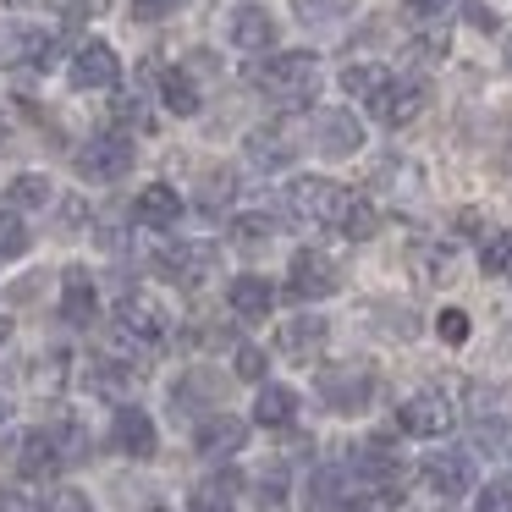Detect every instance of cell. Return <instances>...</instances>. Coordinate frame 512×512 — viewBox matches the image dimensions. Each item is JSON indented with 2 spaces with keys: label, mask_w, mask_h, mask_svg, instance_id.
Wrapping results in <instances>:
<instances>
[{
  "label": "cell",
  "mask_w": 512,
  "mask_h": 512,
  "mask_svg": "<svg viewBox=\"0 0 512 512\" xmlns=\"http://www.w3.org/2000/svg\"><path fill=\"white\" fill-rule=\"evenodd\" d=\"M424 479H430L435 496H468V485H474V457L468 452H435L430 463H424Z\"/></svg>",
  "instance_id": "13"
},
{
  "label": "cell",
  "mask_w": 512,
  "mask_h": 512,
  "mask_svg": "<svg viewBox=\"0 0 512 512\" xmlns=\"http://www.w3.org/2000/svg\"><path fill=\"white\" fill-rule=\"evenodd\" d=\"M292 6H298L303 23H331V17H342L353 0H292Z\"/></svg>",
  "instance_id": "33"
},
{
  "label": "cell",
  "mask_w": 512,
  "mask_h": 512,
  "mask_svg": "<svg viewBox=\"0 0 512 512\" xmlns=\"http://www.w3.org/2000/svg\"><path fill=\"white\" fill-rule=\"evenodd\" d=\"M50 512H94V507H89L83 490H56V496H50Z\"/></svg>",
  "instance_id": "41"
},
{
  "label": "cell",
  "mask_w": 512,
  "mask_h": 512,
  "mask_svg": "<svg viewBox=\"0 0 512 512\" xmlns=\"http://www.w3.org/2000/svg\"><path fill=\"white\" fill-rule=\"evenodd\" d=\"M424 105H430V89H424V83H397V78H391L386 94L375 100V116H380L386 127H408L413 116L424 111Z\"/></svg>",
  "instance_id": "14"
},
{
  "label": "cell",
  "mask_w": 512,
  "mask_h": 512,
  "mask_svg": "<svg viewBox=\"0 0 512 512\" xmlns=\"http://www.w3.org/2000/svg\"><path fill=\"white\" fill-rule=\"evenodd\" d=\"M507 67H512V39H507Z\"/></svg>",
  "instance_id": "48"
},
{
  "label": "cell",
  "mask_w": 512,
  "mask_h": 512,
  "mask_svg": "<svg viewBox=\"0 0 512 512\" xmlns=\"http://www.w3.org/2000/svg\"><path fill=\"white\" fill-rule=\"evenodd\" d=\"M243 441H248V424L232 419V413H215V419H204L199 435H193V446H199L204 457H232V452H243Z\"/></svg>",
  "instance_id": "16"
},
{
  "label": "cell",
  "mask_w": 512,
  "mask_h": 512,
  "mask_svg": "<svg viewBox=\"0 0 512 512\" xmlns=\"http://www.w3.org/2000/svg\"><path fill=\"white\" fill-rule=\"evenodd\" d=\"M226 303H232V314H243V320H265L270 303H276V287H270L265 276H237L232 292H226Z\"/></svg>",
  "instance_id": "22"
},
{
  "label": "cell",
  "mask_w": 512,
  "mask_h": 512,
  "mask_svg": "<svg viewBox=\"0 0 512 512\" xmlns=\"http://www.w3.org/2000/svg\"><path fill=\"white\" fill-rule=\"evenodd\" d=\"M12 342V320H6V314H0V347Z\"/></svg>",
  "instance_id": "46"
},
{
  "label": "cell",
  "mask_w": 512,
  "mask_h": 512,
  "mask_svg": "<svg viewBox=\"0 0 512 512\" xmlns=\"http://www.w3.org/2000/svg\"><path fill=\"white\" fill-rule=\"evenodd\" d=\"M61 463H67V446H61L56 430H28V435H23V446H17V468H23L28 479L56 474Z\"/></svg>",
  "instance_id": "11"
},
{
  "label": "cell",
  "mask_w": 512,
  "mask_h": 512,
  "mask_svg": "<svg viewBox=\"0 0 512 512\" xmlns=\"http://www.w3.org/2000/svg\"><path fill=\"white\" fill-rule=\"evenodd\" d=\"M17 12H56V17H83L89 12V0H6Z\"/></svg>",
  "instance_id": "32"
},
{
  "label": "cell",
  "mask_w": 512,
  "mask_h": 512,
  "mask_svg": "<svg viewBox=\"0 0 512 512\" xmlns=\"http://www.w3.org/2000/svg\"><path fill=\"white\" fill-rule=\"evenodd\" d=\"M243 155L254 160V166H265V171H281V166L298 160V138H292L287 127H254L248 144H243Z\"/></svg>",
  "instance_id": "12"
},
{
  "label": "cell",
  "mask_w": 512,
  "mask_h": 512,
  "mask_svg": "<svg viewBox=\"0 0 512 512\" xmlns=\"http://www.w3.org/2000/svg\"><path fill=\"white\" fill-rule=\"evenodd\" d=\"M276 232V226L270 221H254V215H243V221H237V237H270Z\"/></svg>",
  "instance_id": "43"
},
{
  "label": "cell",
  "mask_w": 512,
  "mask_h": 512,
  "mask_svg": "<svg viewBox=\"0 0 512 512\" xmlns=\"http://www.w3.org/2000/svg\"><path fill=\"white\" fill-rule=\"evenodd\" d=\"M369 397H375V375L364 364H336L320 375V402L331 413H364Z\"/></svg>",
  "instance_id": "5"
},
{
  "label": "cell",
  "mask_w": 512,
  "mask_h": 512,
  "mask_svg": "<svg viewBox=\"0 0 512 512\" xmlns=\"http://www.w3.org/2000/svg\"><path fill=\"white\" fill-rule=\"evenodd\" d=\"M452 419H457V408L441 397V391H413V397L397 408V424H402L408 435H419V441L446 435V430H452Z\"/></svg>",
  "instance_id": "6"
},
{
  "label": "cell",
  "mask_w": 512,
  "mask_h": 512,
  "mask_svg": "<svg viewBox=\"0 0 512 512\" xmlns=\"http://www.w3.org/2000/svg\"><path fill=\"white\" fill-rule=\"evenodd\" d=\"M287 287H292V298H303V303L331 298V292L342 287V270H336V259H325V254H314V248H303V254L292 259V270H287Z\"/></svg>",
  "instance_id": "7"
},
{
  "label": "cell",
  "mask_w": 512,
  "mask_h": 512,
  "mask_svg": "<svg viewBox=\"0 0 512 512\" xmlns=\"http://www.w3.org/2000/svg\"><path fill=\"white\" fill-rule=\"evenodd\" d=\"M155 512H160V507H155Z\"/></svg>",
  "instance_id": "49"
},
{
  "label": "cell",
  "mask_w": 512,
  "mask_h": 512,
  "mask_svg": "<svg viewBox=\"0 0 512 512\" xmlns=\"http://www.w3.org/2000/svg\"><path fill=\"white\" fill-rule=\"evenodd\" d=\"M435 331H441V342H468V314L463 309H441V320H435Z\"/></svg>",
  "instance_id": "36"
},
{
  "label": "cell",
  "mask_w": 512,
  "mask_h": 512,
  "mask_svg": "<svg viewBox=\"0 0 512 512\" xmlns=\"http://www.w3.org/2000/svg\"><path fill=\"white\" fill-rule=\"evenodd\" d=\"M226 34H232L237 50H270V39H276V17H270L265 6H237Z\"/></svg>",
  "instance_id": "18"
},
{
  "label": "cell",
  "mask_w": 512,
  "mask_h": 512,
  "mask_svg": "<svg viewBox=\"0 0 512 512\" xmlns=\"http://www.w3.org/2000/svg\"><path fill=\"white\" fill-rule=\"evenodd\" d=\"M232 496H237V474H215L199 485L193 496V512H232Z\"/></svg>",
  "instance_id": "24"
},
{
  "label": "cell",
  "mask_w": 512,
  "mask_h": 512,
  "mask_svg": "<svg viewBox=\"0 0 512 512\" xmlns=\"http://www.w3.org/2000/svg\"><path fill=\"white\" fill-rule=\"evenodd\" d=\"M248 83H254L265 100L298 111V105H309L314 94H320V56H309V50H281V56L259 61V67L248 72Z\"/></svg>",
  "instance_id": "1"
},
{
  "label": "cell",
  "mask_w": 512,
  "mask_h": 512,
  "mask_svg": "<svg viewBox=\"0 0 512 512\" xmlns=\"http://www.w3.org/2000/svg\"><path fill=\"white\" fill-rule=\"evenodd\" d=\"M292 419H298V391L292 386H259L254 424H265V430H287Z\"/></svg>",
  "instance_id": "21"
},
{
  "label": "cell",
  "mask_w": 512,
  "mask_h": 512,
  "mask_svg": "<svg viewBox=\"0 0 512 512\" xmlns=\"http://www.w3.org/2000/svg\"><path fill=\"white\" fill-rule=\"evenodd\" d=\"M23 248H28V226L6 210V215H0V259H17Z\"/></svg>",
  "instance_id": "31"
},
{
  "label": "cell",
  "mask_w": 512,
  "mask_h": 512,
  "mask_svg": "<svg viewBox=\"0 0 512 512\" xmlns=\"http://www.w3.org/2000/svg\"><path fill=\"white\" fill-rule=\"evenodd\" d=\"M0 512H34V507H28V501L17 496V490H6V496H0Z\"/></svg>",
  "instance_id": "45"
},
{
  "label": "cell",
  "mask_w": 512,
  "mask_h": 512,
  "mask_svg": "<svg viewBox=\"0 0 512 512\" xmlns=\"http://www.w3.org/2000/svg\"><path fill=\"white\" fill-rule=\"evenodd\" d=\"M171 6H177V0H133V17L138 23H155V17H166Z\"/></svg>",
  "instance_id": "42"
},
{
  "label": "cell",
  "mask_w": 512,
  "mask_h": 512,
  "mask_svg": "<svg viewBox=\"0 0 512 512\" xmlns=\"http://www.w3.org/2000/svg\"><path fill=\"white\" fill-rule=\"evenodd\" d=\"M232 193H237V182H232V177H210L199 199H204V210H221V204H232Z\"/></svg>",
  "instance_id": "38"
},
{
  "label": "cell",
  "mask_w": 512,
  "mask_h": 512,
  "mask_svg": "<svg viewBox=\"0 0 512 512\" xmlns=\"http://www.w3.org/2000/svg\"><path fill=\"white\" fill-rule=\"evenodd\" d=\"M325 336H331V325H325L320 314H298V320L281 325L276 347H281L287 358H298V364H303V358H314V353L325 347Z\"/></svg>",
  "instance_id": "17"
},
{
  "label": "cell",
  "mask_w": 512,
  "mask_h": 512,
  "mask_svg": "<svg viewBox=\"0 0 512 512\" xmlns=\"http://www.w3.org/2000/svg\"><path fill=\"white\" fill-rule=\"evenodd\" d=\"M116 325H122V336H133V342L160 347L171 336V309L155 292H127V298L116 303Z\"/></svg>",
  "instance_id": "4"
},
{
  "label": "cell",
  "mask_w": 512,
  "mask_h": 512,
  "mask_svg": "<svg viewBox=\"0 0 512 512\" xmlns=\"http://www.w3.org/2000/svg\"><path fill=\"white\" fill-rule=\"evenodd\" d=\"M309 490H314V507H336V501H347V496H342L347 485H342V474H336V468L314 474V485H309Z\"/></svg>",
  "instance_id": "34"
},
{
  "label": "cell",
  "mask_w": 512,
  "mask_h": 512,
  "mask_svg": "<svg viewBox=\"0 0 512 512\" xmlns=\"http://www.w3.org/2000/svg\"><path fill=\"white\" fill-rule=\"evenodd\" d=\"M111 435H116V452H127V457H155V419H149L144 408H116V424H111Z\"/></svg>",
  "instance_id": "15"
},
{
  "label": "cell",
  "mask_w": 512,
  "mask_h": 512,
  "mask_svg": "<svg viewBox=\"0 0 512 512\" xmlns=\"http://www.w3.org/2000/svg\"><path fill=\"white\" fill-rule=\"evenodd\" d=\"M474 512H512V474H501V479H490L485 490H479V501H474Z\"/></svg>",
  "instance_id": "30"
},
{
  "label": "cell",
  "mask_w": 512,
  "mask_h": 512,
  "mask_svg": "<svg viewBox=\"0 0 512 512\" xmlns=\"http://www.w3.org/2000/svg\"><path fill=\"white\" fill-rule=\"evenodd\" d=\"M309 144L320 149V155L342 160V155H353V149L364 144V127H358L353 111H320L314 127H309Z\"/></svg>",
  "instance_id": "9"
},
{
  "label": "cell",
  "mask_w": 512,
  "mask_h": 512,
  "mask_svg": "<svg viewBox=\"0 0 512 512\" xmlns=\"http://www.w3.org/2000/svg\"><path fill=\"white\" fill-rule=\"evenodd\" d=\"M347 512H391V496L380 490V496H364V501H353Z\"/></svg>",
  "instance_id": "44"
},
{
  "label": "cell",
  "mask_w": 512,
  "mask_h": 512,
  "mask_svg": "<svg viewBox=\"0 0 512 512\" xmlns=\"http://www.w3.org/2000/svg\"><path fill=\"white\" fill-rule=\"evenodd\" d=\"M6 419H12V402H6V397H0V424H6Z\"/></svg>",
  "instance_id": "47"
},
{
  "label": "cell",
  "mask_w": 512,
  "mask_h": 512,
  "mask_svg": "<svg viewBox=\"0 0 512 512\" xmlns=\"http://www.w3.org/2000/svg\"><path fill=\"white\" fill-rule=\"evenodd\" d=\"M94 309H100V303H94V281H89V270L72 265L67 276H61V320H67V325H89V320H94Z\"/></svg>",
  "instance_id": "20"
},
{
  "label": "cell",
  "mask_w": 512,
  "mask_h": 512,
  "mask_svg": "<svg viewBox=\"0 0 512 512\" xmlns=\"http://www.w3.org/2000/svg\"><path fill=\"white\" fill-rule=\"evenodd\" d=\"M446 259H452L446 248H419V276L424 281H446V270H452Z\"/></svg>",
  "instance_id": "37"
},
{
  "label": "cell",
  "mask_w": 512,
  "mask_h": 512,
  "mask_svg": "<svg viewBox=\"0 0 512 512\" xmlns=\"http://www.w3.org/2000/svg\"><path fill=\"white\" fill-rule=\"evenodd\" d=\"M342 232L353 237V243H364V237H375V232H380V210H375L369 199H353V210H347Z\"/></svg>",
  "instance_id": "28"
},
{
  "label": "cell",
  "mask_w": 512,
  "mask_h": 512,
  "mask_svg": "<svg viewBox=\"0 0 512 512\" xmlns=\"http://www.w3.org/2000/svg\"><path fill=\"white\" fill-rule=\"evenodd\" d=\"M386 83H391V72L380 67V61H353V67L342 72V89L353 94V100H364V105H375L380 94H386Z\"/></svg>",
  "instance_id": "23"
},
{
  "label": "cell",
  "mask_w": 512,
  "mask_h": 512,
  "mask_svg": "<svg viewBox=\"0 0 512 512\" xmlns=\"http://www.w3.org/2000/svg\"><path fill=\"white\" fill-rule=\"evenodd\" d=\"M133 171V138L127 133H94L89 144L78 149V177L83 182H116V177H127Z\"/></svg>",
  "instance_id": "3"
},
{
  "label": "cell",
  "mask_w": 512,
  "mask_h": 512,
  "mask_svg": "<svg viewBox=\"0 0 512 512\" xmlns=\"http://www.w3.org/2000/svg\"><path fill=\"white\" fill-rule=\"evenodd\" d=\"M6 204H50V182L39 177V171H23V177L12 182V188H6Z\"/></svg>",
  "instance_id": "29"
},
{
  "label": "cell",
  "mask_w": 512,
  "mask_h": 512,
  "mask_svg": "<svg viewBox=\"0 0 512 512\" xmlns=\"http://www.w3.org/2000/svg\"><path fill=\"white\" fill-rule=\"evenodd\" d=\"M479 265H485V276H512V232H490L479 243Z\"/></svg>",
  "instance_id": "25"
},
{
  "label": "cell",
  "mask_w": 512,
  "mask_h": 512,
  "mask_svg": "<svg viewBox=\"0 0 512 512\" xmlns=\"http://www.w3.org/2000/svg\"><path fill=\"white\" fill-rule=\"evenodd\" d=\"M358 193H347L342 182H325V177H298L287 188V210L298 221H314V226H342L347 210H353Z\"/></svg>",
  "instance_id": "2"
},
{
  "label": "cell",
  "mask_w": 512,
  "mask_h": 512,
  "mask_svg": "<svg viewBox=\"0 0 512 512\" xmlns=\"http://www.w3.org/2000/svg\"><path fill=\"white\" fill-rule=\"evenodd\" d=\"M28 386L45 397V391H61L67 386V353H50V358H34V369H28Z\"/></svg>",
  "instance_id": "26"
},
{
  "label": "cell",
  "mask_w": 512,
  "mask_h": 512,
  "mask_svg": "<svg viewBox=\"0 0 512 512\" xmlns=\"http://www.w3.org/2000/svg\"><path fill=\"white\" fill-rule=\"evenodd\" d=\"M122 83V61H116V50L105 45V39H89V45L72 56V89H116Z\"/></svg>",
  "instance_id": "8"
},
{
  "label": "cell",
  "mask_w": 512,
  "mask_h": 512,
  "mask_svg": "<svg viewBox=\"0 0 512 512\" xmlns=\"http://www.w3.org/2000/svg\"><path fill=\"white\" fill-rule=\"evenodd\" d=\"M160 100H166L177 116H193V111H199V89H193L182 72H166V78H160Z\"/></svg>",
  "instance_id": "27"
},
{
  "label": "cell",
  "mask_w": 512,
  "mask_h": 512,
  "mask_svg": "<svg viewBox=\"0 0 512 512\" xmlns=\"http://www.w3.org/2000/svg\"><path fill=\"white\" fill-rule=\"evenodd\" d=\"M160 270H166L171 281H182V287H199V281L215 276V248L210 243H177L160 254Z\"/></svg>",
  "instance_id": "10"
},
{
  "label": "cell",
  "mask_w": 512,
  "mask_h": 512,
  "mask_svg": "<svg viewBox=\"0 0 512 512\" xmlns=\"http://www.w3.org/2000/svg\"><path fill=\"white\" fill-rule=\"evenodd\" d=\"M237 375H243V380H265V347H237Z\"/></svg>",
  "instance_id": "39"
},
{
  "label": "cell",
  "mask_w": 512,
  "mask_h": 512,
  "mask_svg": "<svg viewBox=\"0 0 512 512\" xmlns=\"http://www.w3.org/2000/svg\"><path fill=\"white\" fill-rule=\"evenodd\" d=\"M133 215H138V226H155V232H166V226H177V215H182V199H177V188H166V182H149V188L138 193Z\"/></svg>",
  "instance_id": "19"
},
{
  "label": "cell",
  "mask_w": 512,
  "mask_h": 512,
  "mask_svg": "<svg viewBox=\"0 0 512 512\" xmlns=\"http://www.w3.org/2000/svg\"><path fill=\"white\" fill-rule=\"evenodd\" d=\"M116 122L149 127V105H144V94H138V89H122V94H116Z\"/></svg>",
  "instance_id": "35"
},
{
  "label": "cell",
  "mask_w": 512,
  "mask_h": 512,
  "mask_svg": "<svg viewBox=\"0 0 512 512\" xmlns=\"http://www.w3.org/2000/svg\"><path fill=\"white\" fill-rule=\"evenodd\" d=\"M402 6H408V17H424V23H430V17H446L457 6V0H402Z\"/></svg>",
  "instance_id": "40"
}]
</instances>
